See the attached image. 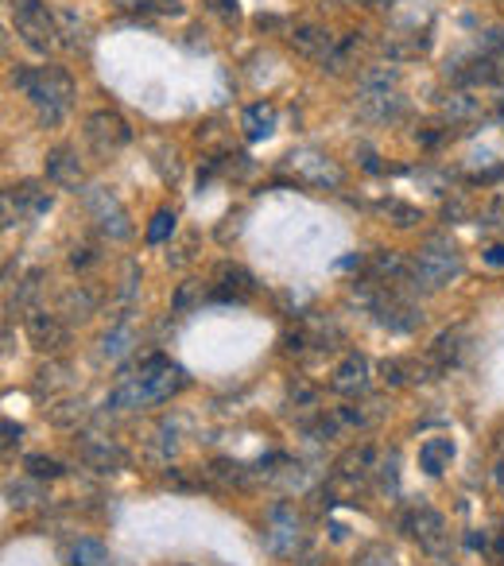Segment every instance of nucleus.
<instances>
[{
  "label": "nucleus",
  "instance_id": "1a4fd4ad",
  "mask_svg": "<svg viewBox=\"0 0 504 566\" xmlns=\"http://www.w3.org/2000/svg\"><path fill=\"white\" fill-rule=\"evenodd\" d=\"M128 140H133V128H128V120L117 109H97L86 117V144L97 159L117 156Z\"/></svg>",
  "mask_w": 504,
  "mask_h": 566
},
{
  "label": "nucleus",
  "instance_id": "9d476101",
  "mask_svg": "<svg viewBox=\"0 0 504 566\" xmlns=\"http://www.w3.org/2000/svg\"><path fill=\"white\" fill-rule=\"evenodd\" d=\"M400 524H403V532H408L411 539H419V547H427L431 555H442V551H450L447 520H442L434 509H427V504H416V509H408Z\"/></svg>",
  "mask_w": 504,
  "mask_h": 566
},
{
  "label": "nucleus",
  "instance_id": "4be33fe9",
  "mask_svg": "<svg viewBox=\"0 0 504 566\" xmlns=\"http://www.w3.org/2000/svg\"><path fill=\"white\" fill-rule=\"evenodd\" d=\"M117 4L136 17H182L179 0H117Z\"/></svg>",
  "mask_w": 504,
  "mask_h": 566
},
{
  "label": "nucleus",
  "instance_id": "a878e982",
  "mask_svg": "<svg viewBox=\"0 0 504 566\" xmlns=\"http://www.w3.org/2000/svg\"><path fill=\"white\" fill-rule=\"evenodd\" d=\"M477 51L496 66V74H501V82H504V28H489V32L481 35Z\"/></svg>",
  "mask_w": 504,
  "mask_h": 566
},
{
  "label": "nucleus",
  "instance_id": "473e14b6",
  "mask_svg": "<svg viewBox=\"0 0 504 566\" xmlns=\"http://www.w3.org/2000/svg\"><path fill=\"white\" fill-rule=\"evenodd\" d=\"M354 566H392V551L388 547H365L361 555H357V563Z\"/></svg>",
  "mask_w": 504,
  "mask_h": 566
},
{
  "label": "nucleus",
  "instance_id": "c756f323",
  "mask_svg": "<svg viewBox=\"0 0 504 566\" xmlns=\"http://www.w3.org/2000/svg\"><path fill=\"white\" fill-rule=\"evenodd\" d=\"M28 470H32V478H63V465L55 462V458H43V454H32L28 458Z\"/></svg>",
  "mask_w": 504,
  "mask_h": 566
},
{
  "label": "nucleus",
  "instance_id": "39448f33",
  "mask_svg": "<svg viewBox=\"0 0 504 566\" xmlns=\"http://www.w3.org/2000/svg\"><path fill=\"white\" fill-rule=\"evenodd\" d=\"M9 17L17 28L20 43H24L32 55H51L59 48V20L55 12L43 4V0H9Z\"/></svg>",
  "mask_w": 504,
  "mask_h": 566
},
{
  "label": "nucleus",
  "instance_id": "b1692460",
  "mask_svg": "<svg viewBox=\"0 0 504 566\" xmlns=\"http://www.w3.org/2000/svg\"><path fill=\"white\" fill-rule=\"evenodd\" d=\"M369 470H372V450L369 447H354L346 458L338 462V473L346 481H361V478H369Z\"/></svg>",
  "mask_w": 504,
  "mask_h": 566
},
{
  "label": "nucleus",
  "instance_id": "9b49d317",
  "mask_svg": "<svg viewBox=\"0 0 504 566\" xmlns=\"http://www.w3.org/2000/svg\"><path fill=\"white\" fill-rule=\"evenodd\" d=\"M264 543L276 555H295V547L303 543V520L292 504H276L269 512V524H264Z\"/></svg>",
  "mask_w": 504,
  "mask_h": 566
},
{
  "label": "nucleus",
  "instance_id": "bb28decb",
  "mask_svg": "<svg viewBox=\"0 0 504 566\" xmlns=\"http://www.w3.org/2000/svg\"><path fill=\"white\" fill-rule=\"evenodd\" d=\"M175 221H179V213H175V210H167V206H164V210H156V213H151V221H148V233H144V237H148V244H164L167 237L175 233Z\"/></svg>",
  "mask_w": 504,
  "mask_h": 566
},
{
  "label": "nucleus",
  "instance_id": "c9c22d12",
  "mask_svg": "<svg viewBox=\"0 0 504 566\" xmlns=\"http://www.w3.org/2000/svg\"><path fill=\"white\" fill-rule=\"evenodd\" d=\"M94 260H97V252L90 249V244H82V249H74L71 264H74V268H86V264H94Z\"/></svg>",
  "mask_w": 504,
  "mask_h": 566
},
{
  "label": "nucleus",
  "instance_id": "f3484780",
  "mask_svg": "<svg viewBox=\"0 0 504 566\" xmlns=\"http://www.w3.org/2000/svg\"><path fill=\"white\" fill-rule=\"evenodd\" d=\"M28 338H32V346L43 349V354H55L66 342L63 318L51 315V311H32V315H28Z\"/></svg>",
  "mask_w": 504,
  "mask_h": 566
},
{
  "label": "nucleus",
  "instance_id": "0eeeda50",
  "mask_svg": "<svg viewBox=\"0 0 504 566\" xmlns=\"http://www.w3.org/2000/svg\"><path fill=\"white\" fill-rule=\"evenodd\" d=\"M82 202H86L90 221L102 229V237H109V241H128V237H133V221H128V210L120 206V198L113 195L109 187L82 190Z\"/></svg>",
  "mask_w": 504,
  "mask_h": 566
},
{
  "label": "nucleus",
  "instance_id": "2eb2a0df",
  "mask_svg": "<svg viewBox=\"0 0 504 566\" xmlns=\"http://www.w3.org/2000/svg\"><path fill=\"white\" fill-rule=\"evenodd\" d=\"M4 198L17 206V218L20 213H24V218H43V213H51V206H55L51 190L35 179H24V182H17V187H9L4 190Z\"/></svg>",
  "mask_w": 504,
  "mask_h": 566
},
{
  "label": "nucleus",
  "instance_id": "ddd939ff",
  "mask_svg": "<svg viewBox=\"0 0 504 566\" xmlns=\"http://www.w3.org/2000/svg\"><path fill=\"white\" fill-rule=\"evenodd\" d=\"M48 182L59 190H74V195L86 187V167H82L78 151L71 144H59V148L48 151Z\"/></svg>",
  "mask_w": 504,
  "mask_h": 566
},
{
  "label": "nucleus",
  "instance_id": "7c9ffc66",
  "mask_svg": "<svg viewBox=\"0 0 504 566\" xmlns=\"http://www.w3.org/2000/svg\"><path fill=\"white\" fill-rule=\"evenodd\" d=\"M195 300H202V283H198V280H187V283L179 287V292H175V311L182 315V311L195 307Z\"/></svg>",
  "mask_w": 504,
  "mask_h": 566
},
{
  "label": "nucleus",
  "instance_id": "5701e85b",
  "mask_svg": "<svg viewBox=\"0 0 504 566\" xmlns=\"http://www.w3.org/2000/svg\"><path fill=\"white\" fill-rule=\"evenodd\" d=\"M71 566H109V547L102 539H78L71 547Z\"/></svg>",
  "mask_w": 504,
  "mask_h": 566
},
{
  "label": "nucleus",
  "instance_id": "f8f14e48",
  "mask_svg": "<svg viewBox=\"0 0 504 566\" xmlns=\"http://www.w3.org/2000/svg\"><path fill=\"white\" fill-rule=\"evenodd\" d=\"M287 48H292L295 55L311 59V63L326 66L334 55V48H338V35L326 32V28H318V24H295L292 35H287Z\"/></svg>",
  "mask_w": 504,
  "mask_h": 566
},
{
  "label": "nucleus",
  "instance_id": "e433bc0d",
  "mask_svg": "<svg viewBox=\"0 0 504 566\" xmlns=\"http://www.w3.org/2000/svg\"><path fill=\"white\" fill-rule=\"evenodd\" d=\"M416 140H419V144H427V148H431V144H439V140H442L439 125H423V128L416 133Z\"/></svg>",
  "mask_w": 504,
  "mask_h": 566
},
{
  "label": "nucleus",
  "instance_id": "f03ea898",
  "mask_svg": "<svg viewBox=\"0 0 504 566\" xmlns=\"http://www.w3.org/2000/svg\"><path fill=\"white\" fill-rule=\"evenodd\" d=\"M179 388H187V373H182L175 361H167V357L156 354V357H148V361H140V369H136L133 377H125L117 388H113L105 408L140 411V408H151V403L171 400Z\"/></svg>",
  "mask_w": 504,
  "mask_h": 566
},
{
  "label": "nucleus",
  "instance_id": "4468645a",
  "mask_svg": "<svg viewBox=\"0 0 504 566\" xmlns=\"http://www.w3.org/2000/svg\"><path fill=\"white\" fill-rule=\"evenodd\" d=\"M442 117H447L450 125H477V120L489 117V105L477 90H450V94L442 97Z\"/></svg>",
  "mask_w": 504,
  "mask_h": 566
},
{
  "label": "nucleus",
  "instance_id": "58836bf2",
  "mask_svg": "<svg viewBox=\"0 0 504 566\" xmlns=\"http://www.w3.org/2000/svg\"><path fill=\"white\" fill-rule=\"evenodd\" d=\"M493 113H496V117H501V120H504V94H501V97H496V109H493Z\"/></svg>",
  "mask_w": 504,
  "mask_h": 566
},
{
  "label": "nucleus",
  "instance_id": "6e6552de",
  "mask_svg": "<svg viewBox=\"0 0 504 566\" xmlns=\"http://www.w3.org/2000/svg\"><path fill=\"white\" fill-rule=\"evenodd\" d=\"M287 171H292V179L300 187H315V190H338L346 182V171L326 151H311V148H295L287 156Z\"/></svg>",
  "mask_w": 504,
  "mask_h": 566
},
{
  "label": "nucleus",
  "instance_id": "dca6fc26",
  "mask_svg": "<svg viewBox=\"0 0 504 566\" xmlns=\"http://www.w3.org/2000/svg\"><path fill=\"white\" fill-rule=\"evenodd\" d=\"M252 292H256V283H252V275L241 264H218V272H213V300L241 303Z\"/></svg>",
  "mask_w": 504,
  "mask_h": 566
},
{
  "label": "nucleus",
  "instance_id": "393cba45",
  "mask_svg": "<svg viewBox=\"0 0 504 566\" xmlns=\"http://www.w3.org/2000/svg\"><path fill=\"white\" fill-rule=\"evenodd\" d=\"M380 213H385V218H392L396 229H411V226H419V221H423V213H419L416 206L400 202V198H388V202H380Z\"/></svg>",
  "mask_w": 504,
  "mask_h": 566
},
{
  "label": "nucleus",
  "instance_id": "72a5a7b5",
  "mask_svg": "<svg viewBox=\"0 0 504 566\" xmlns=\"http://www.w3.org/2000/svg\"><path fill=\"white\" fill-rule=\"evenodd\" d=\"M481 226L485 229H504V202H493L485 213H481Z\"/></svg>",
  "mask_w": 504,
  "mask_h": 566
},
{
  "label": "nucleus",
  "instance_id": "c85d7f7f",
  "mask_svg": "<svg viewBox=\"0 0 504 566\" xmlns=\"http://www.w3.org/2000/svg\"><path fill=\"white\" fill-rule=\"evenodd\" d=\"M63 311H78L74 318H90V311H94V295H90L86 287H82V292H66Z\"/></svg>",
  "mask_w": 504,
  "mask_h": 566
},
{
  "label": "nucleus",
  "instance_id": "7ed1b4c3",
  "mask_svg": "<svg viewBox=\"0 0 504 566\" xmlns=\"http://www.w3.org/2000/svg\"><path fill=\"white\" fill-rule=\"evenodd\" d=\"M400 82H403V74L396 63L365 66V71L357 74V97H354L357 113H361L365 120H372V125H388V120H396L403 109H408Z\"/></svg>",
  "mask_w": 504,
  "mask_h": 566
},
{
  "label": "nucleus",
  "instance_id": "f257e3e1",
  "mask_svg": "<svg viewBox=\"0 0 504 566\" xmlns=\"http://www.w3.org/2000/svg\"><path fill=\"white\" fill-rule=\"evenodd\" d=\"M12 86L32 102L35 117L43 120L48 128L63 125L66 113L74 109V97H78V82L66 66H20L12 74Z\"/></svg>",
  "mask_w": 504,
  "mask_h": 566
},
{
  "label": "nucleus",
  "instance_id": "20e7f679",
  "mask_svg": "<svg viewBox=\"0 0 504 566\" xmlns=\"http://www.w3.org/2000/svg\"><path fill=\"white\" fill-rule=\"evenodd\" d=\"M458 272H462V256H458L454 241L442 233L427 237L416 249V256H411V287H423V292L447 287Z\"/></svg>",
  "mask_w": 504,
  "mask_h": 566
},
{
  "label": "nucleus",
  "instance_id": "423d86ee",
  "mask_svg": "<svg viewBox=\"0 0 504 566\" xmlns=\"http://www.w3.org/2000/svg\"><path fill=\"white\" fill-rule=\"evenodd\" d=\"M419 12H427V9H416L408 20H396L385 32L380 48H385L388 63H416V59H423L427 51H431V20L419 24Z\"/></svg>",
  "mask_w": 504,
  "mask_h": 566
},
{
  "label": "nucleus",
  "instance_id": "412c9836",
  "mask_svg": "<svg viewBox=\"0 0 504 566\" xmlns=\"http://www.w3.org/2000/svg\"><path fill=\"white\" fill-rule=\"evenodd\" d=\"M55 20H59V40H63L66 48H71V51L90 48V28H86V20L74 17L71 9H59Z\"/></svg>",
  "mask_w": 504,
  "mask_h": 566
},
{
  "label": "nucleus",
  "instance_id": "cd10ccee",
  "mask_svg": "<svg viewBox=\"0 0 504 566\" xmlns=\"http://www.w3.org/2000/svg\"><path fill=\"white\" fill-rule=\"evenodd\" d=\"M133 331H128V326H113L109 334H105L102 338V354L109 357V361H117V357H125L128 349H133Z\"/></svg>",
  "mask_w": 504,
  "mask_h": 566
},
{
  "label": "nucleus",
  "instance_id": "f704fd0d",
  "mask_svg": "<svg viewBox=\"0 0 504 566\" xmlns=\"http://www.w3.org/2000/svg\"><path fill=\"white\" fill-rule=\"evenodd\" d=\"M357 156H361V167H365V171H372V175L385 171V167L377 164V151H372V148H357Z\"/></svg>",
  "mask_w": 504,
  "mask_h": 566
},
{
  "label": "nucleus",
  "instance_id": "6ab92c4d",
  "mask_svg": "<svg viewBox=\"0 0 504 566\" xmlns=\"http://www.w3.org/2000/svg\"><path fill=\"white\" fill-rule=\"evenodd\" d=\"M454 454H458L454 439L434 434V439H427L423 447H419V470H423L427 478H442V473L450 470V462H454Z\"/></svg>",
  "mask_w": 504,
  "mask_h": 566
},
{
  "label": "nucleus",
  "instance_id": "4c0bfd02",
  "mask_svg": "<svg viewBox=\"0 0 504 566\" xmlns=\"http://www.w3.org/2000/svg\"><path fill=\"white\" fill-rule=\"evenodd\" d=\"M485 264L489 268H504V244H489V249H485Z\"/></svg>",
  "mask_w": 504,
  "mask_h": 566
},
{
  "label": "nucleus",
  "instance_id": "2f4dec72",
  "mask_svg": "<svg viewBox=\"0 0 504 566\" xmlns=\"http://www.w3.org/2000/svg\"><path fill=\"white\" fill-rule=\"evenodd\" d=\"M202 4L213 12V17L225 20V24H237V20H241V4H237V0H202Z\"/></svg>",
  "mask_w": 504,
  "mask_h": 566
},
{
  "label": "nucleus",
  "instance_id": "a211bd4d",
  "mask_svg": "<svg viewBox=\"0 0 504 566\" xmlns=\"http://www.w3.org/2000/svg\"><path fill=\"white\" fill-rule=\"evenodd\" d=\"M330 388H334V392H342V396H361L365 388H369V361H365L361 354H349L346 361L334 369Z\"/></svg>",
  "mask_w": 504,
  "mask_h": 566
},
{
  "label": "nucleus",
  "instance_id": "aec40b11",
  "mask_svg": "<svg viewBox=\"0 0 504 566\" xmlns=\"http://www.w3.org/2000/svg\"><path fill=\"white\" fill-rule=\"evenodd\" d=\"M241 133L244 140H269L276 133V105L272 102H252L249 109L241 113Z\"/></svg>",
  "mask_w": 504,
  "mask_h": 566
}]
</instances>
